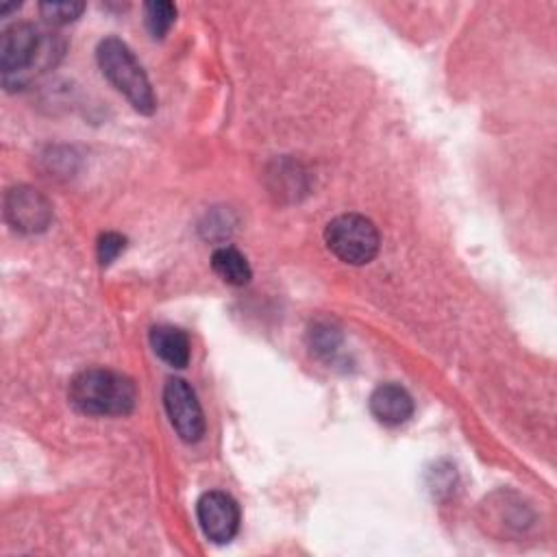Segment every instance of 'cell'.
I'll return each mask as SVG.
<instances>
[{
	"label": "cell",
	"instance_id": "cell-1",
	"mask_svg": "<svg viewBox=\"0 0 557 557\" xmlns=\"http://www.w3.org/2000/svg\"><path fill=\"white\" fill-rule=\"evenodd\" d=\"M63 54V41L28 22L9 26L0 41V70L2 83L24 87L35 74L46 72Z\"/></svg>",
	"mask_w": 557,
	"mask_h": 557
},
{
	"label": "cell",
	"instance_id": "cell-3",
	"mask_svg": "<svg viewBox=\"0 0 557 557\" xmlns=\"http://www.w3.org/2000/svg\"><path fill=\"white\" fill-rule=\"evenodd\" d=\"M96 59L107 81L124 94L135 111L150 115L157 109V100L150 81L135 59L133 50L117 37H107L96 48Z\"/></svg>",
	"mask_w": 557,
	"mask_h": 557
},
{
	"label": "cell",
	"instance_id": "cell-9",
	"mask_svg": "<svg viewBox=\"0 0 557 557\" xmlns=\"http://www.w3.org/2000/svg\"><path fill=\"white\" fill-rule=\"evenodd\" d=\"M150 346L154 355L172 368H185L189 361V337L185 335V331L176 326H170V324L152 326Z\"/></svg>",
	"mask_w": 557,
	"mask_h": 557
},
{
	"label": "cell",
	"instance_id": "cell-5",
	"mask_svg": "<svg viewBox=\"0 0 557 557\" xmlns=\"http://www.w3.org/2000/svg\"><path fill=\"white\" fill-rule=\"evenodd\" d=\"M163 405L168 418L178 433V437L187 444H196L205 435V416L196 392L183 379H168L163 387Z\"/></svg>",
	"mask_w": 557,
	"mask_h": 557
},
{
	"label": "cell",
	"instance_id": "cell-13",
	"mask_svg": "<svg viewBox=\"0 0 557 557\" xmlns=\"http://www.w3.org/2000/svg\"><path fill=\"white\" fill-rule=\"evenodd\" d=\"M126 248V237L120 233H102L98 239V261L102 265H109L115 261V257Z\"/></svg>",
	"mask_w": 557,
	"mask_h": 557
},
{
	"label": "cell",
	"instance_id": "cell-8",
	"mask_svg": "<svg viewBox=\"0 0 557 557\" xmlns=\"http://www.w3.org/2000/svg\"><path fill=\"white\" fill-rule=\"evenodd\" d=\"M370 413L385 426L405 424L413 416V398L398 383H381L370 394Z\"/></svg>",
	"mask_w": 557,
	"mask_h": 557
},
{
	"label": "cell",
	"instance_id": "cell-2",
	"mask_svg": "<svg viewBox=\"0 0 557 557\" xmlns=\"http://www.w3.org/2000/svg\"><path fill=\"white\" fill-rule=\"evenodd\" d=\"M67 396L81 413L126 416L137 403V387L122 372L87 368L72 379Z\"/></svg>",
	"mask_w": 557,
	"mask_h": 557
},
{
	"label": "cell",
	"instance_id": "cell-10",
	"mask_svg": "<svg viewBox=\"0 0 557 557\" xmlns=\"http://www.w3.org/2000/svg\"><path fill=\"white\" fill-rule=\"evenodd\" d=\"M211 268L228 285H246L252 276L246 257L231 246H222L211 255Z\"/></svg>",
	"mask_w": 557,
	"mask_h": 557
},
{
	"label": "cell",
	"instance_id": "cell-6",
	"mask_svg": "<svg viewBox=\"0 0 557 557\" xmlns=\"http://www.w3.org/2000/svg\"><path fill=\"white\" fill-rule=\"evenodd\" d=\"M196 516L202 533L215 544H228L239 531V507L226 492H205L196 503Z\"/></svg>",
	"mask_w": 557,
	"mask_h": 557
},
{
	"label": "cell",
	"instance_id": "cell-12",
	"mask_svg": "<svg viewBox=\"0 0 557 557\" xmlns=\"http://www.w3.org/2000/svg\"><path fill=\"white\" fill-rule=\"evenodd\" d=\"M83 2H41L39 11L41 15L52 24H67L76 20L83 13Z\"/></svg>",
	"mask_w": 557,
	"mask_h": 557
},
{
	"label": "cell",
	"instance_id": "cell-7",
	"mask_svg": "<svg viewBox=\"0 0 557 557\" xmlns=\"http://www.w3.org/2000/svg\"><path fill=\"white\" fill-rule=\"evenodd\" d=\"M7 222L20 233H39L52 220V207L44 194L28 185H17L4 196Z\"/></svg>",
	"mask_w": 557,
	"mask_h": 557
},
{
	"label": "cell",
	"instance_id": "cell-11",
	"mask_svg": "<svg viewBox=\"0 0 557 557\" xmlns=\"http://www.w3.org/2000/svg\"><path fill=\"white\" fill-rule=\"evenodd\" d=\"M144 17H146V26H148L150 35L154 39H161V37H165V33L172 28V24L176 20V7L165 0L146 2Z\"/></svg>",
	"mask_w": 557,
	"mask_h": 557
},
{
	"label": "cell",
	"instance_id": "cell-4",
	"mask_svg": "<svg viewBox=\"0 0 557 557\" xmlns=\"http://www.w3.org/2000/svg\"><path fill=\"white\" fill-rule=\"evenodd\" d=\"M324 242L329 250L344 263L363 265L376 257L381 237L374 222L366 215L342 213L326 224Z\"/></svg>",
	"mask_w": 557,
	"mask_h": 557
}]
</instances>
